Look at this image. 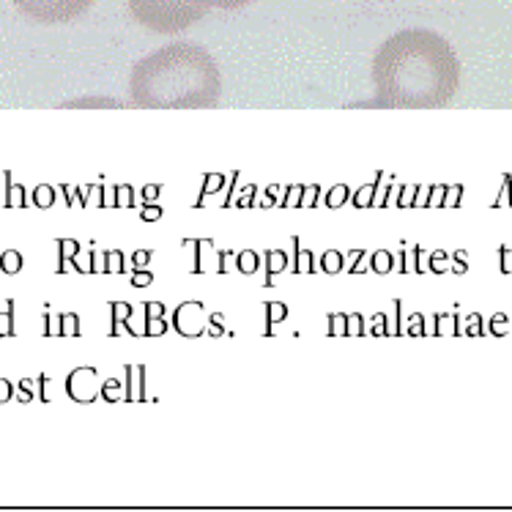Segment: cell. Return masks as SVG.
I'll list each match as a JSON object with an SVG mask.
<instances>
[{"label": "cell", "instance_id": "6", "mask_svg": "<svg viewBox=\"0 0 512 512\" xmlns=\"http://www.w3.org/2000/svg\"><path fill=\"white\" fill-rule=\"evenodd\" d=\"M50 200H53V192H50V189H36V206H50Z\"/></svg>", "mask_w": 512, "mask_h": 512}, {"label": "cell", "instance_id": "1", "mask_svg": "<svg viewBox=\"0 0 512 512\" xmlns=\"http://www.w3.org/2000/svg\"><path fill=\"white\" fill-rule=\"evenodd\" d=\"M373 83L378 105L395 110H439L458 94L460 61L439 33L406 28L378 47Z\"/></svg>", "mask_w": 512, "mask_h": 512}, {"label": "cell", "instance_id": "3", "mask_svg": "<svg viewBox=\"0 0 512 512\" xmlns=\"http://www.w3.org/2000/svg\"><path fill=\"white\" fill-rule=\"evenodd\" d=\"M126 6L143 28L154 33L187 31L209 11L198 0H126Z\"/></svg>", "mask_w": 512, "mask_h": 512}, {"label": "cell", "instance_id": "5", "mask_svg": "<svg viewBox=\"0 0 512 512\" xmlns=\"http://www.w3.org/2000/svg\"><path fill=\"white\" fill-rule=\"evenodd\" d=\"M200 6H206V9H241V6H247L252 0H198Z\"/></svg>", "mask_w": 512, "mask_h": 512}, {"label": "cell", "instance_id": "4", "mask_svg": "<svg viewBox=\"0 0 512 512\" xmlns=\"http://www.w3.org/2000/svg\"><path fill=\"white\" fill-rule=\"evenodd\" d=\"M14 6L33 20L55 25V22H69L85 14L94 6V0H14Z\"/></svg>", "mask_w": 512, "mask_h": 512}, {"label": "cell", "instance_id": "7", "mask_svg": "<svg viewBox=\"0 0 512 512\" xmlns=\"http://www.w3.org/2000/svg\"><path fill=\"white\" fill-rule=\"evenodd\" d=\"M20 269V258L17 255H6V272H17Z\"/></svg>", "mask_w": 512, "mask_h": 512}, {"label": "cell", "instance_id": "8", "mask_svg": "<svg viewBox=\"0 0 512 512\" xmlns=\"http://www.w3.org/2000/svg\"><path fill=\"white\" fill-rule=\"evenodd\" d=\"M6 395H9V387H6V384H0V400L6 398Z\"/></svg>", "mask_w": 512, "mask_h": 512}, {"label": "cell", "instance_id": "2", "mask_svg": "<svg viewBox=\"0 0 512 512\" xmlns=\"http://www.w3.org/2000/svg\"><path fill=\"white\" fill-rule=\"evenodd\" d=\"M132 102L146 110H203L220 102V66L198 44H168L132 69Z\"/></svg>", "mask_w": 512, "mask_h": 512}]
</instances>
